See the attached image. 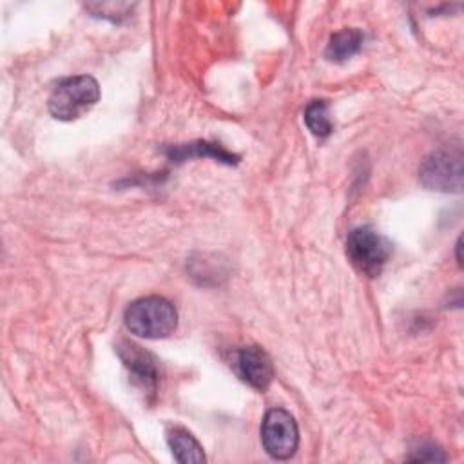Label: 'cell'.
<instances>
[{"mask_svg": "<svg viewBox=\"0 0 464 464\" xmlns=\"http://www.w3.org/2000/svg\"><path fill=\"white\" fill-rule=\"evenodd\" d=\"M123 319L130 334L145 339L169 337L178 326V312L174 304L160 295L132 301L127 306Z\"/></svg>", "mask_w": 464, "mask_h": 464, "instance_id": "1", "label": "cell"}, {"mask_svg": "<svg viewBox=\"0 0 464 464\" xmlns=\"http://www.w3.org/2000/svg\"><path fill=\"white\" fill-rule=\"evenodd\" d=\"M100 100V85L89 74L69 76L56 83L49 96V112L62 121H72L89 112Z\"/></svg>", "mask_w": 464, "mask_h": 464, "instance_id": "2", "label": "cell"}, {"mask_svg": "<svg viewBox=\"0 0 464 464\" xmlns=\"http://www.w3.org/2000/svg\"><path fill=\"white\" fill-rule=\"evenodd\" d=\"M346 256L361 274L375 277L392 256L390 241L372 227H357L346 237Z\"/></svg>", "mask_w": 464, "mask_h": 464, "instance_id": "3", "label": "cell"}, {"mask_svg": "<svg viewBox=\"0 0 464 464\" xmlns=\"http://www.w3.org/2000/svg\"><path fill=\"white\" fill-rule=\"evenodd\" d=\"M261 442L272 459H290L299 444V431L294 417L283 408L268 410L261 424Z\"/></svg>", "mask_w": 464, "mask_h": 464, "instance_id": "4", "label": "cell"}, {"mask_svg": "<svg viewBox=\"0 0 464 464\" xmlns=\"http://www.w3.org/2000/svg\"><path fill=\"white\" fill-rule=\"evenodd\" d=\"M420 183L430 190L460 192L462 190V160L448 150L431 152L420 165Z\"/></svg>", "mask_w": 464, "mask_h": 464, "instance_id": "5", "label": "cell"}, {"mask_svg": "<svg viewBox=\"0 0 464 464\" xmlns=\"http://www.w3.org/2000/svg\"><path fill=\"white\" fill-rule=\"evenodd\" d=\"M236 372L252 388L263 392L270 386L274 366L270 357L259 346H245L236 353Z\"/></svg>", "mask_w": 464, "mask_h": 464, "instance_id": "6", "label": "cell"}, {"mask_svg": "<svg viewBox=\"0 0 464 464\" xmlns=\"http://www.w3.org/2000/svg\"><path fill=\"white\" fill-rule=\"evenodd\" d=\"M118 353L123 361V364L129 368L130 377L136 384H140L145 392L154 393L158 384V368L156 361L150 353L143 352L140 346L123 341L118 346Z\"/></svg>", "mask_w": 464, "mask_h": 464, "instance_id": "7", "label": "cell"}, {"mask_svg": "<svg viewBox=\"0 0 464 464\" xmlns=\"http://www.w3.org/2000/svg\"><path fill=\"white\" fill-rule=\"evenodd\" d=\"M167 442L172 450V455L181 464H199L205 462V453L201 444L194 435L183 428H170L167 431Z\"/></svg>", "mask_w": 464, "mask_h": 464, "instance_id": "8", "label": "cell"}, {"mask_svg": "<svg viewBox=\"0 0 464 464\" xmlns=\"http://www.w3.org/2000/svg\"><path fill=\"white\" fill-rule=\"evenodd\" d=\"M362 47V33L359 29L353 27H346L337 31L335 34H332L324 56L330 62H337L343 63L346 60H350L352 56H355Z\"/></svg>", "mask_w": 464, "mask_h": 464, "instance_id": "9", "label": "cell"}, {"mask_svg": "<svg viewBox=\"0 0 464 464\" xmlns=\"http://www.w3.org/2000/svg\"><path fill=\"white\" fill-rule=\"evenodd\" d=\"M167 152H169V158L172 161H176V163L185 161V160H188L192 156H208V158L219 160V161L228 163V165L237 161L236 154H230L225 149H221L219 145H214V143H208V141H198V143H187V145L172 147Z\"/></svg>", "mask_w": 464, "mask_h": 464, "instance_id": "10", "label": "cell"}, {"mask_svg": "<svg viewBox=\"0 0 464 464\" xmlns=\"http://www.w3.org/2000/svg\"><path fill=\"white\" fill-rule=\"evenodd\" d=\"M304 123L317 138H326L332 132V120L328 103L324 100H314L304 109Z\"/></svg>", "mask_w": 464, "mask_h": 464, "instance_id": "11", "label": "cell"}, {"mask_svg": "<svg viewBox=\"0 0 464 464\" xmlns=\"http://www.w3.org/2000/svg\"><path fill=\"white\" fill-rule=\"evenodd\" d=\"M134 4H127V2H94V4H87L85 9H89L94 16L100 18H109L112 22H120L123 16H127V13L132 9Z\"/></svg>", "mask_w": 464, "mask_h": 464, "instance_id": "12", "label": "cell"}, {"mask_svg": "<svg viewBox=\"0 0 464 464\" xmlns=\"http://www.w3.org/2000/svg\"><path fill=\"white\" fill-rule=\"evenodd\" d=\"M408 460H422V462H437V460H446V455L435 448V446H422L419 450H415L413 455L408 457Z\"/></svg>", "mask_w": 464, "mask_h": 464, "instance_id": "13", "label": "cell"}, {"mask_svg": "<svg viewBox=\"0 0 464 464\" xmlns=\"http://www.w3.org/2000/svg\"><path fill=\"white\" fill-rule=\"evenodd\" d=\"M460 248H462V239L459 237V239H457V245H455V252H457V263H459V266H462V256H460Z\"/></svg>", "mask_w": 464, "mask_h": 464, "instance_id": "14", "label": "cell"}]
</instances>
